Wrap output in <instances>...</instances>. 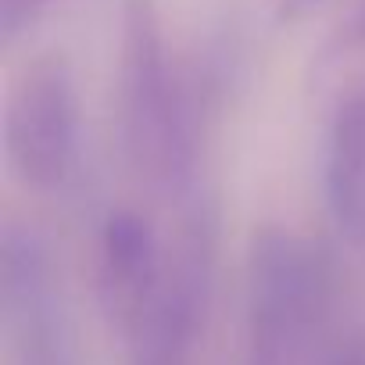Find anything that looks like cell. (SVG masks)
<instances>
[{
  "instance_id": "obj_1",
  "label": "cell",
  "mask_w": 365,
  "mask_h": 365,
  "mask_svg": "<svg viewBox=\"0 0 365 365\" xmlns=\"http://www.w3.org/2000/svg\"><path fill=\"white\" fill-rule=\"evenodd\" d=\"M122 133L133 165L147 175L175 182L190 172L194 154V108L190 93L165 58V36L154 0L122 4Z\"/></svg>"
},
{
  "instance_id": "obj_2",
  "label": "cell",
  "mask_w": 365,
  "mask_h": 365,
  "mask_svg": "<svg viewBox=\"0 0 365 365\" xmlns=\"http://www.w3.org/2000/svg\"><path fill=\"white\" fill-rule=\"evenodd\" d=\"M76 83L65 54L33 58L8 104V150L19 175L36 190H58L76 158Z\"/></svg>"
},
{
  "instance_id": "obj_3",
  "label": "cell",
  "mask_w": 365,
  "mask_h": 365,
  "mask_svg": "<svg viewBox=\"0 0 365 365\" xmlns=\"http://www.w3.org/2000/svg\"><path fill=\"white\" fill-rule=\"evenodd\" d=\"M212 290V230L190 222L179 240L175 262L161 272V283L136 319L133 365H190L197 329L205 322Z\"/></svg>"
},
{
  "instance_id": "obj_4",
  "label": "cell",
  "mask_w": 365,
  "mask_h": 365,
  "mask_svg": "<svg viewBox=\"0 0 365 365\" xmlns=\"http://www.w3.org/2000/svg\"><path fill=\"white\" fill-rule=\"evenodd\" d=\"M0 290H4V308L15 333L19 365H72L68 329L51 290V265L33 233H4Z\"/></svg>"
},
{
  "instance_id": "obj_5",
  "label": "cell",
  "mask_w": 365,
  "mask_h": 365,
  "mask_svg": "<svg viewBox=\"0 0 365 365\" xmlns=\"http://www.w3.org/2000/svg\"><path fill=\"white\" fill-rule=\"evenodd\" d=\"M161 272L165 269L158 262V240L150 222L136 212L108 215L101 237V290L108 312L118 315L125 329H133L143 308L150 304Z\"/></svg>"
},
{
  "instance_id": "obj_6",
  "label": "cell",
  "mask_w": 365,
  "mask_h": 365,
  "mask_svg": "<svg viewBox=\"0 0 365 365\" xmlns=\"http://www.w3.org/2000/svg\"><path fill=\"white\" fill-rule=\"evenodd\" d=\"M326 201L344 237H365V86L351 90L329 122Z\"/></svg>"
},
{
  "instance_id": "obj_7",
  "label": "cell",
  "mask_w": 365,
  "mask_h": 365,
  "mask_svg": "<svg viewBox=\"0 0 365 365\" xmlns=\"http://www.w3.org/2000/svg\"><path fill=\"white\" fill-rule=\"evenodd\" d=\"M47 4L51 0H0V33H4V40H15L26 26H33Z\"/></svg>"
},
{
  "instance_id": "obj_8",
  "label": "cell",
  "mask_w": 365,
  "mask_h": 365,
  "mask_svg": "<svg viewBox=\"0 0 365 365\" xmlns=\"http://www.w3.org/2000/svg\"><path fill=\"white\" fill-rule=\"evenodd\" d=\"M319 4H322V0H279L276 11H279V19H283V22H297V19L312 15Z\"/></svg>"
},
{
  "instance_id": "obj_9",
  "label": "cell",
  "mask_w": 365,
  "mask_h": 365,
  "mask_svg": "<svg viewBox=\"0 0 365 365\" xmlns=\"http://www.w3.org/2000/svg\"><path fill=\"white\" fill-rule=\"evenodd\" d=\"M351 36H354L358 43H365V0H361V8H358V15H354V26H351Z\"/></svg>"
},
{
  "instance_id": "obj_10",
  "label": "cell",
  "mask_w": 365,
  "mask_h": 365,
  "mask_svg": "<svg viewBox=\"0 0 365 365\" xmlns=\"http://www.w3.org/2000/svg\"><path fill=\"white\" fill-rule=\"evenodd\" d=\"M340 365H365V351H354V354H347Z\"/></svg>"
}]
</instances>
